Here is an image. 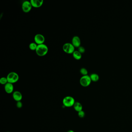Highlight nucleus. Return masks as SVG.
<instances>
[{"instance_id": "5", "label": "nucleus", "mask_w": 132, "mask_h": 132, "mask_svg": "<svg viewBox=\"0 0 132 132\" xmlns=\"http://www.w3.org/2000/svg\"><path fill=\"white\" fill-rule=\"evenodd\" d=\"M62 49L64 51L68 54H73L75 51V47L71 43H67L64 44Z\"/></svg>"}, {"instance_id": "6", "label": "nucleus", "mask_w": 132, "mask_h": 132, "mask_svg": "<svg viewBox=\"0 0 132 132\" xmlns=\"http://www.w3.org/2000/svg\"><path fill=\"white\" fill-rule=\"evenodd\" d=\"M32 8L30 1H25L23 2L22 4V9L24 12L28 13L31 10Z\"/></svg>"}, {"instance_id": "1", "label": "nucleus", "mask_w": 132, "mask_h": 132, "mask_svg": "<svg viewBox=\"0 0 132 132\" xmlns=\"http://www.w3.org/2000/svg\"><path fill=\"white\" fill-rule=\"evenodd\" d=\"M48 51L49 49L48 47L43 43L38 45L35 51L37 55L40 57H43L47 54Z\"/></svg>"}, {"instance_id": "20", "label": "nucleus", "mask_w": 132, "mask_h": 132, "mask_svg": "<svg viewBox=\"0 0 132 132\" xmlns=\"http://www.w3.org/2000/svg\"><path fill=\"white\" fill-rule=\"evenodd\" d=\"M16 106L18 108H21L23 106L22 103L21 102V101L17 102L16 103Z\"/></svg>"}, {"instance_id": "2", "label": "nucleus", "mask_w": 132, "mask_h": 132, "mask_svg": "<svg viewBox=\"0 0 132 132\" xmlns=\"http://www.w3.org/2000/svg\"><path fill=\"white\" fill-rule=\"evenodd\" d=\"M8 82L13 84L16 83L19 79V75L16 72H11L8 74L7 77Z\"/></svg>"}, {"instance_id": "18", "label": "nucleus", "mask_w": 132, "mask_h": 132, "mask_svg": "<svg viewBox=\"0 0 132 132\" xmlns=\"http://www.w3.org/2000/svg\"><path fill=\"white\" fill-rule=\"evenodd\" d=\"M78 115L80 118H83L85 116V112L83 111H81L78 112Z\"/></svg>"}, {"instance_id": "17", "label": "nucleus", "mask_w": 132, "mask_h": 132, "mask_svg": "<svg viewBox=\"0 0 132 132\" xmlns=\"http://www.w3.org/2000/svg\"><path fill=\"white\" fill-rule=\"evenodd\" d=\"M80 72L83 76L87 75L88 74V71L85 68H81L80 70Z\"/></svg>"}, {"instance_id": "8", "label": "nucleus", "mask_w": 132, "mask_h": 132, "mask_svg": "<svg viewBox=\"0 0 132 132\" xmlns=\"http://www.w3.org/2000/svg\"><path fill=\"white\" fill-rule=\"evenodd\" d=\"M81 40L79 36H75L73 37L72 40V44L74 47L78 48L81 46Z\"/></svg>"}, {"instance_id": "14", "label": "nucleus", "mask_w": 132, "mask_h": 132, "mask_svg": "<svg viewBox=\"0 0 132 132\" xmlns=\"http://www.w3.org/2000/svg\"><path fill=\"white\" fill-rule=\"evenodd\" d=\"M91 78V80L92 81L97 82L98 81L99 79V75L96 73L92 74L90 76Z\"/></svg>"}, {"instance_id": "12", "label": "nucleus", "mask_w": 132, "mask_h": 132, "mask_svg": "<svg viewBox=\"0 0 132 132\" xmlns=\"http://www.w3.org/2000/svg\"><path fill=\"white\" fill-rule=\"evenodd\" d=\"M74 108L78 112L83 111V106L79 102H75L73 105Z\"/></svg>"}, {"instance_id": "11", "label": "nucleus", "mask_w": 132, "mask_h": 132, "mask_svg": "<svg viewBox=\"0 0 132 132\" xmlns=\"http://www.w3.org/2000/svg\"><path fill=\"white\" fill-rule=\"evenodd\" d=\"M12 97L17 102L21 101L22 99L23 96L21 93L19 91H15L12 94Z\"/></svg>"}, {"instance_id": "19", "label": "nucleus", "mask_w": 132, "mask_h": 132, "mask_svg": "<svg viewBox=\"0 0 132 132\" xmlns=\"http://www.w3.org/2000/svg\"><path fill=\"white\" fill-rule=\"evenodd\" d=\"M78 48V51L81 54H83V53H84V52H85V48L83 47V46H80Z\"/></svg>"}, {"instance_id": "15", "label": "nucleus", "mask_w": 132, "mask_h": 132, "mask_svg": "<svg viewBox=\"0 0 132 132\" xmlns=\"http://www.w3.org/2000/svg\"><path fill=\"white\" fill-rule=\"evenodd\" d=\"M37 46H38V45L35 42H32V43H31L29 45V48L31 51H36Z\"/></svg>"}, {"instance_id": "7", "label": "nucleus", "mask_w": 132, "mask_h": 132, "mask_svg": "<svg viewBox=\"0 0 132 132\" xmlns=\"http://www.w3.org/2000/svg\"><path fill=\"white\" fill-rule=\"evenodd\" d=\"M34 40L37 45H40L43 44L45 42V37L42 34H37L34 37Z\"/></svg>"}, {"instance_id": "22", "label": "nucleus", "mask_w": 132, "mask_h": 132, "mask_svg": "<svg viewBox=\"0 0 132 132\" xmlns=\"http://www.w3.org/2000/svg\"></svg>"}, {"instance_id": "10", "label": "nucleus", "mask_w": 132, "mask_h": 132, "mask_svg": "<svg viewBox=\"0 0 132 132\" xmlns=\"http://www.w3.org/2000/svg\"><path fill=\"white\" fill-rule=\"evenodd\" d=\"M14 86L13 84L8 83L4 86L5 92L8 94L12 93L14 91Z\"/></svg>"}, {"instance_id": "16", "label": "nucleus", "mask_w": 132, "mask_h": 132, "mask_svg": "<svg viewBox=\"0 0 132 132\" xmlns=\"http://www.w3.org/2000/svg\"><path fill=\"white\" fill-rule=\"evenodd\" d=\"M8 83V82L7 78L2 77V78L0 79V83H1V84L5 85Z\"/></svg>"}, {"instance_id": "4", "label": "nucleus", "mask_w": 132, "mask_h": 132, "mask_svg": "<svg viewBox=\"0 0 132 132\" xmlns=\"http://www.w3.org/2000/svg\"><path fill=\"white\" fill-rule=\"evenodd\" d=\"M92 80L90 76L88 75L82 76L79 81L80 84L83 87H87L89 86Z\"/></svg>"}, {"instance_id": "21", "label": "nucleus", "mask_w": 132, "mask_h": 132, "mask_svg": "<svg viewBox=\"0 0 132 132\" xmlns=\"http://www.w3.org/2000/svg\"><path fill=\"white\" fill-rule=\"evenodd\" d=\"M67 132H74L73 130H69Z\"/></svg>"}, {"instance_id": "13", "label": "nucleus", "mask_w": 132, "mask_h": 132, "mask_svg": "<svg viewBox=\"0 0 132 132\" xmlns=\"http://www.w3.org/2000/svg\"><path fill=\"white\" fill-rule=\"evenodd\" d=\"M73 57L75 59L79 60L82 57V54L78 51H75L73 54Z\"/></svg>"}, {"instance_id": "3", "label": "nucleus", "mask_w": 132, "mask_h": 132, "mask_svg": "<svg viewBox=\"0 0 132 132\" xmlns=\"http://www.w3.org/2000/svg\"><path fill=\"white\" fill-rule=\"evenodd\" d=\"M63 104L67 107H70L73 106L75 103L74 98L71 96H67L64 98L62 101Z\"/></svg>"}, {"instance_id": "9", "label": "nucleus", "mask_w": 132, "mask_h": 132, "mask_svg": "<svg viewBox=\"0 0 132 132\" xmlns=\"http://www.w3.org/2000/svg\"><path fill=\"white\" fill-rule=\"evenodd\" d=\"M30 2L32 7L35 8L41 7L43 3V0H31Z\"/></svg>"}]
</instances>
